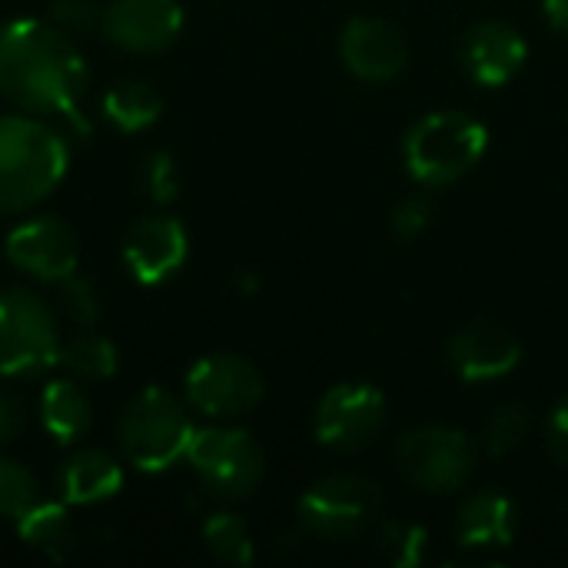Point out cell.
<instances>
[{
    "label": "cell",
    "instance_id": "obj_24",
    "mask_svg": "<svg viewBox=\"0 0 568 568\" xmlns=\"http://www.w3.org/2000/svg\"><path fill=\"white\" fill-rule=\"evenodd\" d=\"M40 503L37 479L27 466L3 459L0 456V516L3 519H20Z\"/></svg>",
    "mask_w": 568,
    "mask_h": 568
},
{
    "label": "cell",
    "instance_id": "obj_6",
    "mask_svg": "<svg viewBox=\"0 0 568 568\" xmlns=\"http://www.w3.org/2000/svg\"><path fill=\"white\" fill-rule=\"evenodd\" d=\"M399 473L423 493H456L476 469V446L449 426H423L396 443Z\"/></svg>",
    "mask_w": 568,
    "mask_h": 568
},
{
    "label": "cell",
    "instance_id": "obj_19",
    "mask_svg": "<svg viewBox=\"0 0 568 568\" xmlns=\"http://www.w3.org/2000/svg\"><path fill=\"white\" fill-rule=\"evenodd\" d=\"M40 423L57 443H73L90 429L93 409L73 383L57 379L40 396Z\"/></svg>",
    "mask_w": 568,
    "mask_h": 568
},
{
    "label": "cell",
    "instance_id": "obj_8",
    "mask_svg": "<svg viewBox=\"0 0 568 568\" xmlns=\"http://www.w3.org/2000/svg\"><path fill=\"white\" fill-rule=\"evenodd\" d=\"M190 466L206 493L220 499H246L263 479V449L243 429H200L186 449Z\"/></svg>",
    "mask_w": 568,
    "mask_h": 568
},
{
    "label": "cell",
    "instance_id": "obj_17",
    "mask_svg": "<svg viewBox=\"0 0 568 568\" xmlns=\"http://www.w3.org/2000/svg\"><path fill=\"white\" fill-rule=\"evenodd\" d=\"M516 506L503 493H479L463 503L456 539L466 549H506L516 539Z\"/></svg>",
    "mask_w": 568,
    "mask_h": 568
},
{
    "label": "cell",
    "instance_id": "obj_15",
    "mask_svg": "<svg viewBox=\"0 0 568 568\" xmlns=\"http://www.w3.org/2000/svg\"><path fill=\"white\" fill-rule=\"evenodd\" d=\"M459 57H463V67L469 70V77L476 83L503 87L523 70L529 47L516 27H509L503 20H486V23H476L463 37Z\"/></svg>",
    "mask_w": 568,
    "mask_h": 568
},
{
    "label": "cell",
    "instance_id": "obj_23",
    "mask_svg": "<svg viewBox=\"0 0 568 568\" xmlns=\"http://www.w3.org/2000/svg\"><path fill=\"white\" fill-rule=\"evenodd\" d=\"M203 539H206V549L220 559V562H230V566H250L253 562V539H250V529L243 519L230 516V513H216L206 519L203 526Z\"/></svg>",
    "mask_w": 568,
    "mask_h": 568
},
{
    "label": "cell",
    "instance_id": "obj_33",
    "mask_svg": "<svg viewBox=\"0 0 568 568\" xmlns=\"http://www.w3.org/2000/svg\"><path fill=\"white\" fill-rule=\"evenodd\" d=\"M546 17L556 30L568 33V0H546Z\"/></svg>",
    "mask_w": 568,
    "mask_h": 568
},
{
    "label": "cell",
    "instance_id": "obj_13",
    "mask_svg": "<svg viewBox=\"0 0 568 568\" xmlns=\"http://www.w3.org/2000/svg\"><path fill=\"white\" fill-rule=\"evenodd\" d=\"M183 7L176 0H113L103 10L106 37L130 53H156L176 40Z\"/></svg>",
    "mask_w": 568,
    "mask_h": 568
},
{
    "label": "cell",
    "instance_id": "obj_2",
    "mask_svg": "<svg viewBox=\"0 0 568 568\" xmlns=\"http://www.w3.org/2000/svg\"><path fill=\"white\" fill-rule=\"evenodd\" d=\"M67 170L63 136L30 116H0V213L40 203Z\"/></svg>",
    "mask_w": 568,
    "mask_h": 568
},
{
    "label": "cell",
    "instance_id": "obj_12",
    "mask_svg": "<svg viewBox=\"0 0 568 568\" xmlns=\"http://www.w3.org/2000/svg\"><path fill=\"white\" fill-rule=\"evenodd\" d=\"M7 256L17 270L43 283H60L63 276L77 273V260H80L73 230L53 216L20 223L7 236Z\"/></svg>",
    "mask_w": 568,
    "mask_h": 568
},
{
    "label": "cell",
    "instance_id": "obj_9",
    "mask_svg": "<svg viewBox=\"0 0 568 568\" xmlns=\"http://www.w3.org/2000/svg\"><path fill=\"white\" fill-rule=\"evenodd\" d=\"M186 399L206 416H243L263 399V376L233 353L200 359L186 373Z\"/></svg>",
    "mask_w": 568,
    "mask_h": 568
},
{
    "label": "cell",
    "instance_id": "obj_11",
    "mask_svg": "<svg viewBox=\"0 0 568 568\" xmlns=\"http://www.w3.org/2000/svg\"><path fill=\"white\" fill-rule=\"evenodd\" d=\"M339 53L349 73L369 83L396 80L409 63V43L403 30L379 17H356L339 37Z\"/></svg>",
    "mask_w": 568,
    "mask_h": 568
},
{
    "label": "cell",
    "instance_id": "obj_1",
    "mask_svg": "<svg viewBox=\"0 0 568 568\" xmlns=\"http://www.w3.org/2000/svg\"><path fill=\"white\" fill-rule=\"evenodd\" d=\"M87 90V63L77 43L53 23L13 20L0 30V93L17 106L60 116L73 133H87L77 110Z\"/></svg>",
    "mask_w": 568,
    "mask_h": 568
},
{
    "label": "cell",
    "instance_id": "obj_34",
    "mask_svg": "<svg viewBox=\"0 0 568 568\" xmlns=\"http://www.w3.org/2000/svg\"><path fill=\"white\" fill-rule=\"evenodd\" d=\"M233 286L243 293V296H250V293H256V286H260V280H256V273H236V280H233Z\"/></svg>",
    "mask_w": 568,
    "mask_h": 568
},
{
    "label": "cell",
    "instance_id": "obj_10",
    "mask_svg": "<svg viewBox=\"0 0 568 568\" xmlns=\"http://www.w3.org/2000/svg\"><path fill=\"white\" fill-rule=\"evenodd\" d=\"M386 423V399L376 386L339 383L316 406V439L329 449H363Z\"/></svg>",
    "mask_w": 568,
    "mask_h": 568
},
{
    "label": "cell",
    "instance_id": "obj_31",
    "mask_svg": "<svg viewBox=\"0 0 568 568\" xmlns=\"http://www.w3.org/2000/svg\"><path fill=\"white\" fill-rule=\"evenodd\" d=\"M546 453L559 466H568V396H562L556 403V409L549 413V423H546Z\"/></svg>",
    "mask_w": 568,
    "mask_h": 568
},
{
    "label": "cell",
    "instance_id": "obj_20",
    "mask_svg": "<svg viewBox=\"0 0 568 568\" xmlns=\"http://www.w3.org/2000/svg\"><path fill=\"white\" fill-rule=\"evenodd\" d=\"M17 532H20V539L30 549L43 552L53 562H63L77 549L73 523H70L67 509L53 506V503H37L27 516H20L17 519Z\"/></svg>",
    "mask_w": 568,
    "mask_h": 568
},
{
    "label": "cell",
    "instance_id": "obj_3",
    "mask_svg": "<svg viewBox=\"0 0 568 568\" xmlns=\"http://www.w3.org/2000/svg\"><path fill=\"white\" fill-rule=\"evenodd\" d=\"M489 133L469 113L443 110L416 120L403 143V160L423 186H449L466 176L486 153Z\"/></svg>",
    "mask_w": 568,
    "mask_h": 568
},
{
    "label": "cell",
    "instance_id": "obj_7",
    "mask_svg": "<svg viewBox=\"0 0 568 568\" xmlns=\"http://www.w3.org/2000/svg\"><path fill=\"white\" fill-rule=\"evenodd\" d=\"M60 363L53 316L30 290L0 293V373L20 376Z\"/></svg>",
    "mask_w": 568,
    "mask_h": 568
},
{
    "label": "cell",
    "instance_id": "obj_18",
    "mask_svg": "<svg viewBox=\"0 0 568 568\" xmlns=\"http://www.w3.org/2000/svg\"><path fill=\"white\" fill-rule=\"evenodd\" d=\"M123 483V473L113 456L83 449L70 456L60 469V496L70 506H93L100 499H110Z\"/></svg>",
    "mask_w": 568,
    "mask_h": 568
},
{
    "label": "cell",
    "instance_id": "obj_25",
    "mask_svg": "<svg viewBox=\"0 0 568 568\" xmlns=\"http://www.w3.org/2000/svg\"><path fill=\"white\" fill-rule=\"evenodd\" d=\"M429 532L416 523H386L379 532V552L396 568H416L426 559Z\"/></svg>",
    "mask_w": 568,
    "mask_h": 568
},
{
    "label": "cell",
    "instance_id": "obj_16",
    "mask_svg": "<svg viewBox=\"0 0 568 568\" xmlns=\"http://www.w3.org/2000/svg\"><path fill=\"white\" fill-rule=\"evenodd\" d=\"M123 260L140 283H163L186 260V233L170 216H146L126 233Z\"/></svg>",
    "mask_w": 568,
    "mask_h": 568
},
{
    "label": "cell",
    "instance_id": "obj_4",
    "mask_svg": "<svg viewBox=\"0 0 568 568\" xmlns=\"http://www.w3.org/2000/svg\"><path fill=\"white\" fill-rule=\"evenodd\" d=\"M193 426L183 406L163 389H143L133 403H126L116 436L126 459L143 473H163L180 456H186Z\"/></svg>",
    "mask_w": 568,
    "mask_h": 568
},
{
    "label": "cell",
    "instance_id": "obj_26",
    "mask_svg": "<svg viewBox=\"0 0 568 568\" xmlns=\"http://www.w3.org/2000/svg\"><path fill=\"white\" fill-rule=\"evenodd\" d=\"M529 426H532V419H529V409L526 406L509 403V406L496 409L493 419L486 423V453L496 456V459L499 456H509L513 449H519L526 443Z\"/></svg>",
    "mask_w": 568,
    "mask_h": 568
},
{
    "label": "cell",
    "instance_id": "obj_32",
    "mask_svg": "<svg viewBox=\"0 0 568 568\" xmlns=\"http://www.w3.org/2000/svg\"><path fill=\"white\" fill-rule=\"evenodd\" d=\"M23 426H27V419H23L20 399L0 389V446L13 443L23 433Z\"/></svg>",
    "mask_w": 568,
    "mask_h": 568
},
{
    "label": "cell",
    "instance_id": "obj_5",
    "mask_svg": "<svg viewBox=\"0 0 568 568\" xmlns=\"http://www.w3.org/2000/svg\"><path fill=\"white\" fill-rule=\"evenodd\" d=\"M383 509V489L369 476L339 473L306 489L300 499V523L323 539H353L366 532Z\"/></svg>",
    "mask_w": 568,
    "mask_h": 568
},
{
    "label": "cell",
    "instance_id": "obj_14",
    "mask_svg": "<svg viewBox=\"0 0 568 568\" xmlns=\"http://www.w3.org/2000/svg\"><path fill=\"white\" fill-rule=\"evenodd\" d=\"M446 356L459 379L486 383V379L509 376L523 359V346L509 329L496 323H473L449 339Z\"/></svg>",
    "mask_w": 568,
    "mask_h": 568
},
{
    "label": "cell",
    "instance_id": "obj_30",
    "mask_svg": "<svg viewBox=\"0 0 568 568\" xmlns=\"http://www.w3.org/2000/svg\"><path fill=\"white\" fill-rule=\"evenodd\" d=\"M433 220V203L426 196H406L396 210H393V233L403 240L419 236Z\"/></svg>",
    "mask_w": 568,
    "mask_h": 568
},
{
    "label": "cell",
    "instance_id": "obj_29",
    "mask_svg": "<svg viewBox=\"0 0 568 568\" xmlns=\"http://www.w3.org/2000/svg\"><path fill=\"white\" fill-rule=\"evenodd\" d=\"M143 190L156 203H170L180 193V176H176V163H173L170 153H150L146 156V163H143Z\"/></svg>",
    "mask_w": 568,
    "mask_h": 568
},
{
    "label": "cell",
    "instance_id": "obj_21",
    "mask_svg": "<svg viewBox=\"0 0 568 568\" xmlns=\"http://www.w3.org/2000/svg\"><path fill=\"white\" fill-rule=\"evenodd\" d=\"M160 110H163L160 93L143 80H120L103 97V116L116 130H126V133H136L156 123Z\"/></svg>",
    "mask_w": 568,
    "mask_h": 568
},
{
    "label": "cell",
    "instance_id": "obj_27",
    "mask_svg": "<svg viewBox=\"0 0 568 568\" xmlns=\"http://www.w3.org/2000/svg\"><path fill=\"white\" fill-rule=\"evenodd\" d=\"M57 300H60V310H63L73 323L90 326V323H97V316H100V296H97V286H93L87 276H77V273L63 276V280H60Z\"/></svg>",
    "mask_w": 568,
    "mask_h": 568
},
{
    "label": "cell",
    "instance_id": "obj_28",
    "mask_svg": "<svg viewBox=\"0 0 568 568\" xmlns=\"http://www.w3.org/2000/svg\"><path fill=\"white\" fill-rule=\"evenodd\" d=\"M50 17L63 33H90L103 23V7L97 0H53Z\"/></svg>",
    "mask_w": 568,
    "mask_h": 568
},
{
    "label": "cell",
    "instance_id": "obj_22",
    "mask_svg": "<svg viewBox=\"0 0 568 568\" xmlns=\"http://www.w3.org/2000/svg\"><path fill=\"white\" fill-rule=\"evenodd\" d=\"M60 363L80 379H110L116 373V349L103 336H77L60 349Z\"/></svg>",
    "mask_w": 568,
    "mask_h": 568
}]
</instances>
